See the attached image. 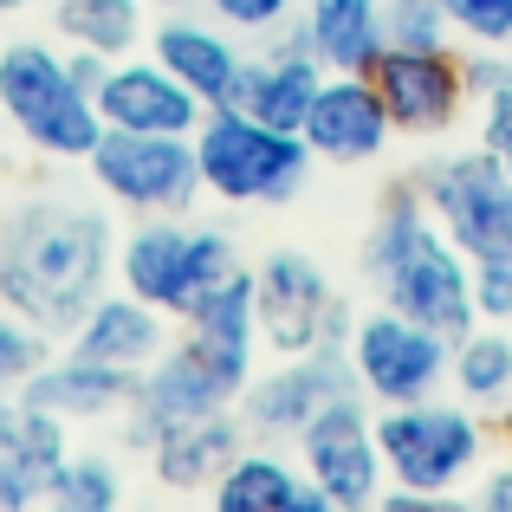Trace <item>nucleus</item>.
<instances>
[{
    "label": "nucleus",
    "mask_w": 512,
    "mask_h": 512,
    "mask_svg": "<svg viewBox=\"0 0 512 512\" xmlns=\"http://www.w3.org/2000/svg\"><path fill=\"white\" fill-rule=\"evenodd\" d=\"M428 234H435V214H428L422 188L415 182H389L383 201H376V214H370V234H363V273L383 279L389 266L409 260Z\"/></svg>",
    "instance_id": "obj_28"
},
{
    "label": "nucleus",
    "mask_w": 512,
    "mask_h": 512,
    "mask_svg": "<svg viewBox=\"0 0 512 512\" xmlns=\"http://www.w3.org/2000/svg\"><path fill=\"white\" fill-rule=\"evenodd\" d=\"M150 59H163L169 72L214 111V104H234V85H240L247 52L234 46V33H227L221 20H195V13L182 7V13H163V20H156Z\"/></svg>",
    "instance_id": "obj_21"
},
{
    "label": "nucleus",
    "mask_w": 512,
    "mask_h": 512,
    "mask_svg": "<svg viewBox=\"0 0 512 512\" xmlns=\"http://www.w3.org/2000/svg\"><path fill=\"white\" fill-rule=\"evenodd\" d=\"M467 506H474V512H512V467H500V474L480 480V493Z\"/></svg>",
    "instance_id": "obj_38"
},
{
    "label": "nucleus",
    "mask_w": 512,
    "mask_h": 512,
    "mask_svg": "<svg viewBox=\"0 0 512 512\" xmlns=\"http://www.w3.org/2000/svg\"><path fill=\"white\" fill-rule=\"evenodd\" d=\"M195 163H201V195L234 201V208H279L305 188L318 156L299 130H273L247 117L240 104H214L195 124Z\"/></svg>",
    "instance_id": "obj_2"
},
{
    "label": "nucleus",
    "mask_w": 512,
    "mask_h": 512,
    "mask_svg": "<svg viewBox=\"0 0 512 512\" xmlns=\"http://www.w3.org/2000/svg\"><path fill=\"white\" fill-rule=\"evenodd\" d=\"M370 512H474L461 493H422V487H383Z\"/></svg>",
    "instance_id": "obj_36"
},
{
    "label": "nucleus",
    "mask_w": 512,
    "mask_h": 512,
    "mask_svg": "<svg viewBox=\"0 0 512 512\" xmlns=\"http://www.w3.org/2000/svg\"><path fill=\"white\" fill-rule=\"evenodd\" d=\"M46 512H124V474L104 454H72L46 493Z\"/></svg>",
    "instance_id": "obj_29"
},
{
    "label": "nucleus",
    "mask_w": 512,
    "mask_h": 512,
    "mask_svg": "<svg viewBox=\"0 0 512 512\" xmlns=\"http://www.w3.org/2000/svg\"><path fill=\"white\" fill-rule=\"evenodd\" d=\"M253 305H260V344L279 357L299 350H350V305L331 292L325 266L299 247H273L253 266Z\"/></svg>",
    "instance_id": "obj_6"
},
{
    "label": "nucleus",
    "mask_w": 512,
    "mask_h": 512,
    "mask_svg": "<svg viewBox=\"0 0 512 512\" xmlns=\"http://www.w3.org/2000/svg\"><path fill=\"white\" fill-rule=\"evenodd\" d=\"M305 143H312L318 163H376V156L389 150V137H396V124H389L383 111V91L370 85V72H325V85H318L312 111H305Z\"/></svg>",
    "instance_id": "obj_15"
},
{
    "label": "nucleus",
    "mask_w": 512,
    "mask_h": 512,
    "mask_svg": "<svg viewBox=\"0 0 512 512\" xmlns=\"http://www.w3.org/2000/svg\"><path fill=\"white\" fill-rule=\"evenodd\" d=\"M46 357H52V331L26 325L20 312H7V305H0V409L20 396V383H26V376H33Z\"/></svg>",
    "instance_id": "obj_30"
},
{
    "label": "nucleus",
    "mask_w": 512,
    "mask_h": 512,
    "mask_svg": "<svg viewBox=\"0 0 512 512\" xmlns=\"http://www.w3.org/2000/svg\"><path fill=\"white\" fill-rule=\"evenodd\" d=\"M305 46L325 72H370L383 59V0H305Z\"/></svg>",
    "instance_id": "obj_24"
},
{
    "label": "nucleus",
    "mask_w": 512,
    "mask_h": 512,
    "mask_svg": "<svg viewBox=\"0 0 512 512\" xmlns=\"http://www.w3.org/2000/svg\"><path fill=\"white\" fill-rule=\"evenodd\" d=\"M111 65L117 59H104V52H91V46H65V72H72V85L85 91V98H98V91H104Z\"/></svg>",
    "instance_id": "obj_37"
},
{
    "label": "nucleus",
    "mask_w": 512,
    "mask_h": 512,
    "mask_svg": "<svg viewBox=\"0 0 512 512\" xmlns=\"http://www.w3.org/2000/svg\"><path fill=\"white\" fill-rule=\"evenodd\" d=\"M448 350H454V338L389 312V305H376V312H363L350 325V370H357V389L376 409L435 396L448 383Z\"/></svg>",
    "instance_id": "obj_10"
},
{
    "label": "nucleus",
    "mask_w": 512,
    "mask_h": 512,
    "mask_svg": "<svg viewBox=\"0 0 512 512\" xmlns=\"http://www.w3.org/2000/svg\"><path fill=\"white\" fill-rule=\"evenodd\" d=\"M26 7H33V0H0V13H26Z\"/></svg>",
    "instance_id": "obj_41"
},
{
    "label": "nucleus",
    "mask_w": 512,
    "mask_h": 512,
    "mask_svg": "<svg viewBox=\"0 0 512 512\" xmlns=\"http://www.w3.org/2000/svg\"><path fill=\"white\" fill-rule=\"evenodd\" d=\"M299 487H305V474H299V461L279 454V441H247L221 467V480L208 487V512H286L299 500Z\"/></svg>",
    "instance_id": "obj_25"
},
{
    "label": "nucleus",
    "mask_w": 512,
    "mask_h": 512,
    "mask_svg": "<svg viewBox=\"0 0 512 512\" xmlns=\"http://www.w3.org/2000/svg\"><path fill=\"white\" fill-rule=\"evenodd\" d=\"M201 111H208V104H201L163 59H143V52L117 59V65H111V78H104V91H98V117H104V130H156V137H195Z\"/></svg>",
    "instance_id": "obj_17"
},
{
    "label": "nucleus",
    "mask_w": 512,
    "mask_h": 512,
    "mask_svg": "<svg viewBox=\"0 0 512 512\" xmlns=\"http://www.w3.org/2000/svg\"><path fill=\"white\" fill-rule=\"evenodd\" d=\"M52 26L65 46H91L104 59H130L137 46H150L143 0H52Z\"/></svg>",
    "instance_id": "obj_27"
},
{
    "label": "nucleus",
    "mask_w": 512,
    "mask_h": 512,
    "mask_svg": "<svg viewBox=\"0 0 512 512\" xmlns=\"http://www.w3.org/2000/svg\"><path fill=\"white\" fill-rule=\"evenodd\" d=\"M500 59H506V85H512V46H506V52H500Z\"/></svg>",
    "instance_id": "obj_42"
},
{
    "label": "nucleus",
    "mask_w": 512,
    "mask_h": 512,
    "mask_svg": "<svg viewBox=\"0 0 512 512\" xmlns=\"http://www.w3.org/2000/svg\"><path fill=\"white\" fill-rule=\"evenodd\" d=\"M318 85H325V65H318V52L305 46V26H292V33H279L260 59L240 65L234 104L247 117H260V124H273V130H305V111H312Z\"/></svg>",
    "instance_id": "obj_19"
},
{
    "label": "nucleus",
    "mask_w": 512,
    "mask_h": 512,
    "mask_svg": "<svg viewBox=\"0 0 512 512\" xmlns=\"http://www.w3.org/2000/svg\"><path fill=\"white\" fill-rule=\"evenodd\" d=\"M376 448H383L389 487L461 493L487 461V422L474 402H389L376 409Z\"/></svg>",
    "instance_id": "obj_4"
},
{
    "label": "nucleus",
    "mask_w": 512,
    "mask_h": 512,
    "mask_svg": "<svg viewBox=\"0 0 512 512\" xmlns=\"http://www.w3.org/2000/svg\"><path fill=\"white\" fill-rule=\"evenodd\" d=\"M383 33L389 46H454V13L448 0H383Z\"/></svg>",
    "instance_id": "obj_31"
},
{
    "label": "nucleus",
    "mask_w": 512,
    "mask_h": 512,
    "mask_svg": "<svg viewBox=\"0 0 512 512\" xmlns=\"http://www.w3.org/2000/svg\"><path fill=\"white\" fill-rule=\"evenodd\" d=\"M480 143L500 156V169L512 175V85H493L480 98Z\"/></svg>",
    "instance_id": "obj_35"
},
{
    "label": "nucleus",
    "mask_w": 512,
    "mask_h": 512,
    "mask_svg": "<svg viewBox=\"0 0 512 512\" xmlns=\"http://www.w3.org/2000/svg\"><path fill=\"white\" fill-rule=\"evenodd\" d=\"M286 512H350V506H338V500H325L318 487H299V500H292Z\"/></svg>",
    "instance_id": "obj_39"
},
{
    "label": "nucleus",
    "mask_w": 512,
    "mask_h": 512,
    "mask_svg": "<svg viewBox=\"0 0 512 512\" xmlns=\"http://www.w3.org/2000/svg\"><path fill=\"white\" fill-rule=\"evenodd\" d=\"M91 182L130 214H188L201 201L195 137H156V130H104L85 156Z\"/></svg>",
    "instance_id": "obj_8"
},
{
    "label": "nucleus",
    "mask_w": 512,
    "mask_h": 512,
    "mask_svg": "<svg viewBox=\"0 0 512 512\" xmlns=\"http://www.w3.org/2000/svg\"><path fill=\"white\" fill-rule=\"evenodd\" d=\"M240 266L234 234L221 227H188L182 214H143L124 240H117V279L124 292L150 299L156 312L182 318L214 279H227Z\"/></svg>",
    "instance_id": "obj_5"
},
{
    "label": "nucleus",
    "mask_w": 512,
    "mask_h": 512,
    "mask_svg": "<svg viewBox=\"0 0 512 512\" xmlns=\"http://www.w3.org/2000/svg\"><path fill=\"white\" fill-rule=\"evenodd\" d=\"M338 396H363L350 350L318 344V350H299V357H279L273 370H253L247 389L234 396V415L253 441H299V428Z\"/></svg>",
    "instance_id": "obj_11"
},
{
    "label": "nucleus",
    "mask_w": 512,
    "mask_h": 512,
    "mask_svg": "<svg viewBox=\"0 0 512 512\" xmlns=\"http://www.w3.org/2000/svg\"><path fill=\"white\" fill-rule=\"evenodd\" d=\"M65 428H72V422H59V415L33 409V402H20V396L0 409V512L46 506L59 467L72 461Z\"/></svg>",
    "instance_id": "obj_18"
},
{
    "label": "nucleus",
    "mask_w": 512,
    "mask_h": 512,
    "mask_svg": "<svg viewBox=\"0 0 512 512\" xmlns=\"http://www.w3.org/2000/svg\"><path fill=\"white\" fill-rule=\"evenodd\" d=\"M182 338L214 363L227 389H247L253 357H260V305H253V266H234L227 279H214L195 305L182 312Z\"/></svg>",
    "instance_id": "obj_16"
},
{
    "label": "nucleus",
    "mask_w": 512,
    "mask_h": 512,
    "mask_svg": "<svg viewBox=\"0 0 512 512\" xmlns=\"http://www.w3.org/2000/svg\"><path fill=\"white\" fill-rule=\"evenodd\" d=\"M370 85L383 91V111L402 137H448L474 104L454 46H383Z\"/></svg>",
    "instance_id": "obj_12"
},
{
    "label": "nucleus",
    "mask_w": 512,
    "mask_h": 512,
    "mask_svg": "<svg viewBox=\"0 0 512 512\" xmlns=\"http://www.w3.org/2000/svg\"><path fill=\"white\" fill-rule=\"evenodd\" d=\"M130 383H137L130 370L91 363V357H78V350H52V357L20 383V402L59 415V422H104V415H124Z\"/></svg>",
    "instance_id": "obj_22"
},
{
    "label": "nucleus",
    "mask_w": 512,
    "mask_h": 512,
    "mask_svg": "<svg viewBox=\"0 0 512 512\" xmlns=\"http://www.w3.org/2000/svg\"><path fill=\"white\" fill-rule=\"evenodd\" d=\"M240 448H247L240 415L214 409V415H201V422H182V428H169V435L150 441V474L163 480L169 493H208Z\"/></svg>",
    "instance_id": "obj_23"
},
{
    "label": "nucleus",
    "mask_w": 512,
    "mask_h": 512,
    "mask_svg": "<svg viewBox=\"0 0 512 512\" xmlns=\"http://www.w3.org/2000/svg\"><path fill=\"white\" fill-rule=\"evenodd\" d=\"M111 266L117 240L104 208L91 201L33 195L13 214H0V305L52 338H65L91 312Z\"/></svg>",
    "instance_id": "obj_1"
},
{
    "label": "nucleus",
    "mask_w": 512,
    "mask_h": 512,
    "mask_svg": "<svg viewBox=\"0 0 512 512\" xmlns=\"http://www.w3.org/2000/svg\"><path fill=\"white\" fill-rule=\"evenodd\" d=\"M201 7H208L227 33H279L299 0H201Z\"/></svg>",
    "instance_id": "obj_33"
},
{
    "label": "nucleus",
    "mask_w": 512,
    "mask_h": 512,
    "mask_svg": "<svg viewBox=\"0 0 512 512\" xmlns=\"http://www.w3.org/2000/svg\"><path fill=\"white\" fill-rule=\"evenodd\" d=\"M389 312L415 318V325L441 331V338H461L467 325H480V305H474V260L454 247L448 234H428L409 260H396L383 279H376Z\"/></svg>",
    "instance_id": "obj_14"
},
{
    "label": "nucleus",
    "mask_w": 512,
    "mask_h": 512,
    "mask_svg": "<svg viewBox=\"0 0 512 512\" xmlns=\"http://www.w3.org/2000/svg\"><path fill=\"white\" fill-rule=\"evenodd\" d=\"M448 383L474 409H500L512 402V325H467L448 350Z\"/></svg>",
    "instance_id": "obj_26"
},
{
    "label": "nucleus",
    "mask_w": 512,
    "mask_h": 512,
    "mask_svg": "<svg viewBox=\"0 0 512 512\" xmlns=\"http://www.w3.org/2000/svg\"><path fill=\"white\" fill-rule=\"evenodd\" d=\"M506 266H512V240H506Z\"/></svg>",
    "instance_id": "obj_44"
},
{
    "label": "nucleus",
    "mask_w": 512,
    "mask_h": 512,
    "mask_svg": "<svg viewBox=\"0 0 512 512\" xmlns=\"http://www.w3.org/2000/svg\"><path fill=\"white\" fill-rule=\"evenodd\" d=\"M474 305H480L487 325H512V266H506V253L474 260Z\"/></svg>",
    "instance_id": "obj_34"
},
{
    "label": "nucleus",
    "mask_w": 512,
    "mask_h": 512,
    "mask_svg": "<svg viewBox=\"0 0 512 512\" xmlns=\"http://www.w3.org/2000/svg\"><path fill=\"white\" fill-rule=\"evenodd\" d=\"M150 7H163V13H182V7H195V0H150Z\"/></svg>",
    "instance_id": "obj_40"
},
{
    "label": "nucleus",
    "mask_w": 512,
    "mask_h": 512,
    "mask_svg": "<svg viewBox=\"0 0 512 512\" xmlns=\"http://www.w3.org/2000/svg\"><path fill=\"white\" fill-rule=\"evenodd\" d=\"M299 474L305 487H318L325 500H338L350 512H370L389 487L383 448H376V415L370 396H338L299 428Z\"/></svg>",
    "instance_id": "obj_9"
},
{
    "label": "nucleus",
    "mask_w": 512,
    "mask_h": 512,
    "mask_svg": "<svg viewBox=\"0 0 512 512\" xmlns=\"http://www.w3.org/2000/svg\"><path fill=\"white\" fill-rule=\"evenodd\" d=\"M214 409H234V389H227L221 376H214V363L182 338V344H169L150 370H137L130 402H124V441L150 454L156 435H169V428H182V422H201V415H214Z\"/></svg>",
    "instance_id": "obj_13"
},
{
    "label": "nucleus",
    "mask_w": 512,
    "mask_h": 512,
    "mask_svg": "<svg viewBox=\"0 0 512 512\" xmlns=\"http://www.w3.org/2000/svg\"><path fill=\"white\" fill-rule=\"evenodd\" d=\"M415 188H422L435 227L467 253V260L506 253V240H512V175L500 169V156H493L487 143L435 156V163L415 175Z\"/></svg>",
    "instance_id": "obj_7"
},
{
    "label": "nucleus",
    "mask_w": 512,
    "mask_h": 512,
    "mask_svg": "<svg viewBox=\"0 0 512 512\" xmlns=\"http://www.w3.org/2000/svg\"><path fill=\"white\" fill-rule=\"evenodd\" d=\"M65 350L137 376L169 350V312H156V305L137 299V292H98L91 312L65 331Z\"/></svg>",
    "instance_id": "obj_20"
},
{
    "label": "nucleus",
    "mask_w": 512,
    "mask_h": 512,
    "mask_svg": "<svg viewBox=\"0 0 512 512\" xmlns=\"http://www.w3.org/2000/svg\"><path fill=\"white\" fill-rule=\"evenodd\" d=\"M506 461H512V415H506Z\"/></svg>",
    "instance_id": "obj_43"
},
{
    "label": "nucleus",
    "mask_w": 512,
    "mask_h": 512,
    "mask_svg": "<svg viewBox=\"0 0 512 512\" xmlns=\"http://www.w3.org/2000/svg\"><path fill=\"white\" fill-rule=\"evenodd\" d=\"M0 111L7 124L52 163H85L104 137L98 98L72 85L65 52H52L46 39H13L0 46Z\"/></svg>",
    "instance_id": "obj_3"
},
{
    "label": "nucleus",
    "mask_w": 512,
    "mask_h": 512,
    "mask_svg": "<svg viewBox=\"0 0 512 512\" xmlns=\"http://www.w3.org/2000/svg\"><path fill=\"white\" fill-rule=\"evenodd\" d=\"M448 13H454V39H467V46L487 52L512 46V0H448Z\"/></svg>",
    "instance_id": "obj_32"
}]
</instances>
